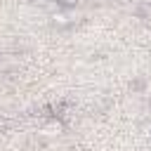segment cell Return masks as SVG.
Instances as JSON below:
<instances>
[{
    "mask_svg": "<svg viewBox=\"0 0 151 151\" xmlns=\"http://www.w3.org/2000/svg\"><path fill=\"white\" fill-rule=\"evenodd\" d=\"M54 2H57V5H61V7H73L78 0H54Z\"/></svg>",
    "mask_w": 151,
    "mask_h": 151,
    "instance_id": "cell-3",
    "label": "cell"
},
{
    "mask_svg": "<svg viewBox=\"0 0 151 151\" xmlns=\"http://www.w3.org/2000/svg\"><path fill=\"white\" fill-rule=\"evenodd\" d=\"M5 127H7V118H5V116H0V130H5Z\"/></svg>",
    "mask_w": 151,
    "mask_h": 151,
    "instance_id": "cell-4",
    "label": "cell"
},
{
    "mask_svg": "<svg viewBox=\"0 0 151 151\" xmlns=\"http://www.w3.org/2000/svg\"><path fill=\"white\" fill-rule=\"evenodd\" d=\"M52 21H54L57 26H68V24H71V19H68L66 12H54V14H52Z\"/></svg>",
    "mask_w": 151,
    "mask_h": 151,
    "instance_id": "cell-2",
    "label": "cell"
},
{
    "mask_svg": "<svg viewBox=\"0 0 151 151\" xmlns=\"http://www.w3.org/2000/svg\"><path fill=\"white\" fill-rule=\"evenodd\" d=\"M64 130H66V125H64V120L59 116H52L40 125V134H45V137H59Z\"/></svg>",
    "mask_w": 151,
    "mask_h": 151,
    "instance_id": "cell-1",
    "label": "cell"
}]
</instances>
